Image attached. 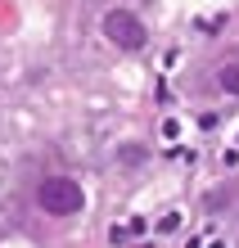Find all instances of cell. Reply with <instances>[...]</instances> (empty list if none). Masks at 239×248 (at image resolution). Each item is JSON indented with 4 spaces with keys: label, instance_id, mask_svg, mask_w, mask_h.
Instances as JSON below:
<instances>
[{
    "label": "cell",
    "instance_id": "obj_5",
    "mask_svg": "<svg viewBox=\"0 0 239 248\" xmlns=\"http://www.w3.org/2000/svg\"><path fill=\"white\" fill-rule=\"evenodd\" d=\"M127 235H131V226H113V230H109V244L122 248V244H127Z\"/></svg>",
    "mask_w": 239,
    "mask_h": 248
},
{
    "label": "cell",
    "instance_id": "obj_3",
    "mask_svg": "<svg viewBox=\"0 0 239 248\" xmlns=\"http://www.w3.org/2000/svg\"><path fill=\"white\" fill-rule=\"evenodd\" d=\"M221 91L239 95V63H226V68H221Z\"/></svg>",
    "mask_w": 239,
    "mask_h": 248
},
{
    "label": "cell",
    "instance_id": "obj_4",
    "mask_svg": "<svg viewBox=\"0 0 239 248\" xmlns=\"http://www.w3.org/2000/svg\"><path fill=\"white\" fill-rule=\"evenodd\" d=\"M117 158L136 167V163H144V149H140V144H122V149H117Z\"/></svg>",
    "mask_w": 239,
    "mask_h": 248
},
{
    "label": "cell",
    "instance_id": "obj_7",
    "mask_svg": "<svg viewBox=\"0 0 239 248\" xmlns=\"http://www.w3.org/2000/svg\"><path fill=\"white\" fill-rule=\"evenodd\" d=\"M140 248H154V244H140Z\"/></svg>",
    "mask_w": 239,
    "mask_h": 248
},
{
    "label": "cell",
    "instance_id": "obj_1",
    "mask_svg": "<svg viewBox=\"0 0 239 248\" xmlns=\"http://www.w3.org/2000/svg\"><path fill=\"white\" fill-rule=\"evenodd\" d=\"M36 203L50 217H72V212H81L86 194H81V185L68 181V176H46V181L36 185Z\"/></svg>",
    "mask_w": 239,
    "mask_h": 248
},
{
    "label": "cell",
    "instance_id": "obj_6",
    "mask_svg": "<svg viewBox=\"0 0 239 248\" xmlns=\"http://www.w3.org/2000/svg\"><path fill=\"white\" fill-rule=\"evenodd\" d=\"M176 226H181V217H176V212H167V217L158 221V230H176Z\"/></svg>",
    "mask_w": 239,
    "mask_h": 248
},
{
    "label": "cell",
    "instance_id": "obj_2",
    "mask_svg": "<svg viewBox=\"0 0 239 248\" xmlns=\"http://www.w3.org/2000/svg\"><path fill=\"white\" fill-rule=\"evenodd\" d=\"M104 36H109L117 50H144V41H149L144 23L131 9H109L104 14Z\"/></svg>",
    "mask_w": 239,
    "mask_h": 248
}]
</instances>
